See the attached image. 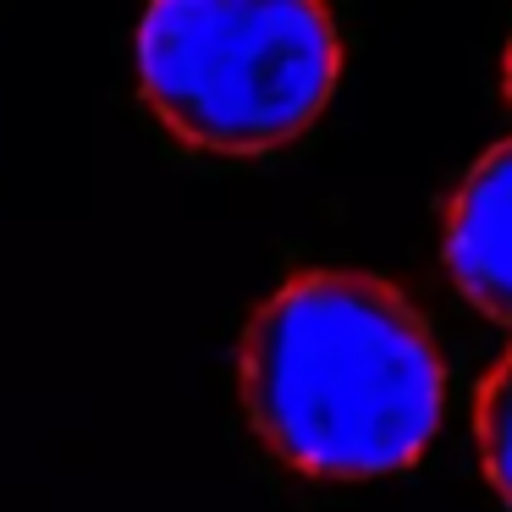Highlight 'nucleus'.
<instances>
[{"label":"nucleus","instance_id":"nucleus-1","mask_svg":"<svg viewBox=\"0 0 512 512\" xmlns=\"http://www.w3.org/2000/svg\"><path fill=\"white\" fill-rule=\"evenodd\" d=\"M243 408L281 463L314 479L413 468L441 430L430 325L380 276L309 270L254 309L237 347Z\"/></svg>","mask_w":512,"mask_h":512},{"label":"nucleus","instance_id":"nucleus-2","mask_svg":"<svg viewBox=\"0 0 512 512\" xmlns=\"http://www.w3.org/2000/svg\"><path fill=\"white\" fill-rule=\"evenodd\" d=\"M342 78V28L309 0H160L138 23V89L171 138L265 155L309 133Z\"/></svg>","mask_w":512,"mask_h":512},{"label":"nucleus","instance_id":"nucleus-3","mask_svg":"<svg viewBox=\"0 0 512 512\" xmlns=\"http://www.w3.org/2000/svg\"><path fill=\"white\" fill-rule=\"evenodd\" d=\"M446 270L474 309L512 325V138L463 177L446 210Z\"/></svg>","mask_w":512,"mask_h":512},{"label":"nucleus","instance_id":"nucleus-4","mask_svg":"<svg viewBox=\"0 0 512 512\" xmlns=\"http://www.w3.org/2000/svg\"><path fill=\"white\" fill-rule=\"evenodd\" d=\"M479 457L490 485L512 501V353L479 386Z\"/></svg>","mask_w":512,"mask_h":512},{"label":"nucleus","instance_id":"nucleus-5","mask_svg":"<svg viewBox=\"0 0 512 512\" xmlns=\"http://www.w3.org/2000/svg\"><path fill=\"white\" fill-rule=\"evenodd\" d=\"M507 94H512V39H507Z\"/></svg>","mask_w":512,"mask_h":512}]
</instances>
